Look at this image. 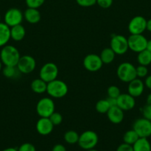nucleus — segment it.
<instances>
[{"label":"nucleus","mask_w":151,"mask_h":151,"mask_svg":"<svg viewBox=\"0 0 151 151\" xmlns=\"http://www.w3.org/2000/svg\"><path fill=\"white\" fill-rule=\"evenodd\" d=\"M20 57L18 49L13 45L4 46L0 52V60L4 66H16Z\"/></svg>","instance_id":"f257e3e1"},{"label":"nucleus","mask_w":151,"mask_h":151,"mask_svg":"<svg viewBox=\"0 0 151 151\" xmlns=\"http://www.w3.org/2000/svg\"><path fill=\"white\" fill-rule=\"evenodd\" d=\"M46 92L53 98H62L68 94V86L64 81L56 79L47 83Z\"/></svg>","instance_id":"f03ea898"},{"label":"nucleus","mask_w":151,"mask_h":151,"mask_svg":"<svg viewBox=\"0 0 151 151\" xmlns=\"http://www.w3.org/2000/svg\"><path fill=\"white\" fill-rule=\"evenodd\" d=\"M116 74L120 81L127 83L137 78L136 67L130 62H124L119 64L117 68Z\"/></svg>","instance_id":"7ed1b4c3"},{"label":"nucleus","mask_w":151,"mask_h":151,"mask_svg":"<svg viewBox=\"0 0 151 151\" xmlns=\"http://www.w3.org/2000/svg\"><path fill=\"white\" fill-rule=\"evenodd\" d=\"M99 142V137L93 131H84L79 135L78 144L81 148L89 150L93 149Z\"/></svg>","instance_id":"20e7f679"},{"label":"nucleus","mask_w":151,"mask_h":151,"mask_svg":"<svg viewBox=\"0 0 151 151\" xmlns=\"http://www.w3.org/2000/svg\"><path fill=\"white\" fill-rule=\"evenodd\" d=\"M36 110L40 117H49L55 111L54 101L50 97H43L37 103Z\"/></svg>","instance_id":"39448f33"},{"label":"nucleus","mask_w":151,"mask_h":151,"mask_svg":"<svg viewBox=\"0 0 151 151\" xmlns=\"http://www.w3.org/2000/svg\"><path fill=\"white\" fill-rule=\"evenodd\" d=\"M58 75H59V68L56 63L52 62L44 63L39 71V78L45 81L47 83L57 79Z\"/></svg>","instance_id":"423d86ee"},{"label":"nucleus","mask_w":151,"mask_h":151,"mask_svg":"<svg viewBox=\"0 0 151 151\" xmlns=\"http://www.w3.org/2000/svg\"><path fill=\"white\" fill-rule=\"evenodd\" d=\"M129 50L134 52H140L146 50L147 39L142 34H130L127 38Z\"/></svg>","instance_id":"0eeeda50"},{"label":"nucleus","mask_w":151,"mask_h":151,"mask_svg":"<svg viewBox=\"0 0 151 151\" xmlns=\"http://www.w3.org/2000/svg\"><path fill=\"white\" fill-rule=\"evenodd\" d=\"M110 48L113 50L115 55H124L128 51L127 38L121 35H113L110 40Z\"/></svg>","instance_id":"6e6552de"},{"label":"nucleus","mask_w":151,"mask_h":151,"mask_svg":"<svg viewBox=\"0 0 151 151\" xmlns=\"http://www.w3.org/2000/svg\"><path fill=\"white\" fill-rule=\"evenodd\" d=\"M133 129L140 138H148L151 136V121L144 117L137 119L133 122Z\"/></svg>","instance_id":"1a4fd4ad"},{"label":"nucleus","mask_w":151,"mask_h":151,"mask_svg":"<svg viewBox=\"0 0 151 151\" xmlns=\"http://www.w3.org/2000/svg\"><path fill=\"white\" fill-rule=\"evenodd\" d=\"M23 19L24 14L21 10L16 7H12L6 11L4 17V23H5L10 27H12L16 25L21 24Z\"/></svg>","instance_id":"9d476101"},{"label":"nucleus","mask_w":151,"mask_h":151,"mask_svg":"<svg viewBox=\"0 0 151 151\" xmlns=\"http://www.w3.org/2000/svg\"><path fill=\"white\" fill-rule=\"evenodd\" d=\"M16 67L19 69L20 73L30 74L35 70L36 67V62L33 57L25 55L21 56L16 65Z\"/></svg>","instance_id":"9b49d317"},{"label":"nucleus","mask_w":151,"mask_h":151,"mask_svg":"<svg viewBox=\"0 0 151 151\" xmlns=\"http://www.w3.org/2000/svg\"><path fill=\"white\" fill-rule=\"evenodd\" d=\"M103 64L100 56L96 54H88L83 60L84 67L86 70L91 72H96L100 70Z\"/></svg>","instance_id":"f8f14e48"},{"label":"nucleus","mask_w":151,"mask_h":151,"mask_svg":"<svg viewBox=\"0 0 151 151\" xmlns=\"http://www.w3.org/2000/svg\"><path fill=\"white\" fill-rule=\"evenodd\" d=\"M147 29V20L142 16H136L130 21L128 30L130 34H142Z\"/></svg>","instance_id":"ddd939ff"},{"label":"nucleus","mask_w":151,"mask_h":151,"mask_svg":"<svg viewBox=\"0 0 151 151\" xmlns=\"http://www.w3.org/2000/svg\"><path fill=\"white\" fill-rule=\"evenodd\" d=\"M136 106L135 97L129 94L128 93L121 94L117 98V106L124 111H130Z\"/></svg>","instance_id":"4468645a"},{"label":"nucleus","mask_w":151,"mask_h":151,"mask_svg":"<svg viewBox=\"0 0 151 151\" xmlns=\"http://www.w3.org/2000/svg\"><path fill=\"white\" fill-rule=\"evenodd\" d=\"M53 124L49 117H40L36 125V131L41 136H47L51 134L53 130Z\"/></svg>","instance_id":"2eb2a0df"},{"label":"nucleus","mask_w":151,"mask_h":151,"mask_svg":"<svg viewBox=\"0 0 151 151\" xmlns=\"http://www.w3.org/2000/svg\"><path fill=\"white\" fill-rule=\"evenodd\" d=\"M144 87L145 86L143 81L140 78H136L132 81H130V83H128L127 93L135 98L140 97L143 94Z\"/></svg>","instance_id":"dca6fc26"},{"label":"nucleus","mask_w":151,"mask_h":151,"mask_svg":"<svg viewBox=\"0 0 151 151\" xmlns=\"http://www.w3.org/2000/svg\"><path fill=\"white\" fill-rule=\"evenodd\" d=\"M107 116L110 122L113 124H120L124 119V111L117 106H113L110 108L107 112Z\"/></svg>","instance_id":"f3484780"},{"label":"nucleus","mask_w":151,"mask_h":151,"mask_svg":"<svg viewBox=\"0 0 151 151\" xmlns=\"http://www.w3.org/2000/svg\"><path fill=\"white\" fill-rule=\"evenodd\" d=\"M24 18L30 24H35L38 23L41 20V13L36 8L28 7L24 12Z\"/></svg>","instance_id":"a211bd4d"},{"label":"nucleus","mask_w":151,"mask_h":151,"mask_svg":"<svg viewBox=\"0 0 151 151\" xmlns=\"http://www.w3.org/2000/svg\"><path fill=\"white\" fill-rule=\"evenodd\" d=\"M25 34H26V30L22 24L10 27V38L13 41H22L25 38Z\"/></svg>","instance_id":"6ab92c4d"},{"label":"nucleus","mask_w":151,"mask_h":151,"mask_svg":"<svg viewBox=\"0 0 151 151\" xmlns=\"http://www.w3.org/2000/svg\"><path fill=\"white\" fill-rule=\"evenodd\" d=\"M10 40V27L5 23L0 22V47L7 45Z\"/></svg>","instance_id":"aec40b11"},{"label":"nucleus","mask_w":151,"mask_h":151,"mask_svg":"<svg viewBox=\"0 0 151 151\" xmlns=\"http://www.w3.org/2000/svg\"><path fill=\"white\" fill-rule=\"evenodd\" d=\"M47 83L41 78H36L31 82L30 88L34 93L43 94L47 91Z\"/></svg>","instance_id":"412c9836"},{"label":"nucleus","mask_w":151,"mask_h":151,"mask_svg":"<svg viewBox=\"0 0 151 151\" xmlns=\"http://www.w3.org/2000/svg\"><path fill=\"white\" fill-rule=\"evenodd\" d=\"M132 146L134 151H151V145L147 138H139Z\"/></svg>","instance_id":"4be33fe9"},{"label":"nucleus","mask_w":151,"mask_h":151,"mask_svg":"<svg viewBox=\"0 0 151 151\" xmlns=\"http://www.w3.org/2000/svg\"><path fill=\"white\" fill-rule=\"evenodd\" d=\"M100 58L102 59L104 64H110L114 60L115 57V53L113 50L109 47V48H105L101 52Z\"/></svg>","instance_id":"5701e85b"},{"label":"nucleus","mask_w":151,"mask_h":151,"mask_svg":"<svg viewBox=\"0 0 151 151\" xmlns=\"http://www.w3.org/2000/svg\"><path fill=\"white\" fill-rule=\"evenodd\" d=\"M137 61L139 65L149 66L151 63V52L148 50H144L138 53Z\"/></svg>","instance_id":"b1692460"},{"label":"nucleus","mask_w":151,"mask_h":151,"mask_svg":"<svg viewBox=\"0 0 151 151\" xmlns=\"http://www.w3.org/2000/svg\"><path fill=\"white\" fill-rule=\"evenodd\" d=\"M139 138L140 137L136 134V131L133 129H132L129 130V131H126L124 133V136H123V141H124V143L133 145Z\"/></svg>","instance_id":"393cba45"},{"label":"nucleus","mask_w":151,"mask_h":151,"mask_svg":"<svg viewBox=\"0 0 151 151\" xmlns=\"http://www.w3.org/2000/svg\"><path fill=\"white\" fill-rule=\"evenodd\" d=\"M79 135L78 133L75 131H68L64 134V139L68 144L74 145L78 143Z\"/></svg>","instance_id":"a878e982"},{"label":"nucleus","mask_w":151,"mask_h":151,"mask_svg":"<svg viewBox=\"0 0 151 151\" xmlns=\"http://www.w3.org/2000/svg\"><path fill=\"white\" fill-rule=\"evenodd\" d=\"M1 71H2L3 75L7 78H16V75L20 73L16 66H4Z\"/></svg>","instance_id":"bb28decb"},{"label":"nucleus","mask_w":151,"mask_h":151,"mask_svg":"<svg viewBox=\"0 0 151 151\" xmlns=\"http://www.w3.org/2000/svg\"><path fill=\"white\" fill-rule=\"evenodd\" d=\"M110 108L107 99H102L99 100L96 104V110L99 114H107Z\"/></svg>","instance_id":"cd10ccee"},{"label":"nucleus","mask_w":151,"mask_h":151,"mask_svg":"<svg viewBox=\"0 0 151 151\" xmlns=\"http://www.w3.org/2000/svg\"><path fill=\"white\" fill-rule=\"evenodd\" d=\"M49 119L51 121L52 123L53 124V125H59L63 121V117H62V115L59 112L54 111L50 116H49Z\"/></svg>","instance_id":"c85d7f7f"},{"label":"nucleus","mask_w":151,"mask_h":151,"mask_svg":"<svg viewBox=\"0 0 151 151\" xmlns=\"http://www.w3.org/2000/svg\"><path fill=\"white\" fill-rule=\"evenodd\" d=\"M121 94V91L119 88L116 86H110L107 88V95L109 97L118 98V96Z\"/></svg>","instance_id":"c756f323"},{"label":"nucleus","mask_w":151,"mask_h":151,"mask_svg":"<svg viewBox=\"0 0 151 151\" xmlns=\"http://www.w3.org/2000/svg\"><path fill=\"white\" fill-rule=\"evenodd\" d=\"M136 76L139 78H146L147 75H148V69L147 66H142V65H139L137 67H136Z\"/></svg>","instance_id":"7c9ffc66"},{"label":"nucleus","mask_w":151,"mask_h":151,"mask_svg":"<svg viewBox=\"0 0 151 151\" xmlns=\"http://www.w3.org/2000/svg\"><path fill=\"white\" fill-rule=\"evenodd\" d=\"M45 0H25V4L28 7L31 8H39L44 4Z\"/></svg>","instance_id":"2f4dec72"},{"label":"nucleus","mask_w":151,"mask_h":151,"mask_svg":"<svg viewBox=\"0 0 151 151\" xmlns=\"http://www.w3.org/2000/svg\"><path fill=\"white\" fill-rule=\"evenodd\" d=\"M77 4L83 7H92L96 4V0H76Z\"/></svg>","instance_id":"473e14b6"},{"label":"nucleus","mask_w":151,"mask_h":151,"mask_svg":"<svg viewBox=\"0 0 151 151\" xmlns=\"http://www.w3.org/2000/svg\"><path fill=\"white\" fill-rule=\"evenodd\" d=\"M143 117L151 121V104H146L142 110Z\"/></svg>","instance_id":"72a5a7b5"},{"label":"nucleus","mask_w":151,"mask_h":151,"mask_svg":"<svg viewBox=\"0 0 151 151\" xmlns=\"http://www.w3.org/2000/svg\"><path fill=\"white\" fill-rule=\"evenodd\" d=\"M18 151H36V150L33 145L29 142H26L21 145L20 147L18 148Z\"/></svg>","instance_id":"f704fd0d"},{"label":"nucleus","mask_w":151,"mask_h":151,"mask_svg":"<svg viewBox=\"0 0 151 151\" xmlns=\"http://www.w3.org/2000/svg\"><path fill=\"white\" fill-rule=\"evenodd\" d=\"M113 0H96V4L102 8L107 9L111 7Z\"/></svg>","instance_id":"c9c22d12"},{"label":"nucleus","mask_w":151,"mask_h":151,"mask_svg":"<svg viewBox=\"0 0 151 151\" xmlns=\"http://www.w3.org/2000/svg\"><path fill=\"white\" fill-rule=\"evenodd\" d=\"M116 151H134L133 150V146L130 145L122 143L117 147Z\"/></svg>","instance_id":"e433bc0d"},{"label":"nucleus","mask_w":151,"mask_h":151,"mask_svg":"<svg viewBox=\"0 0 151 151\" xmlns=\"http://www.w3.org/2000/svg\"><path fill=\"white\" fill-rule=\"evenodd\" d=\"M52 151H67L66 147L62 144H56L52 148Z\"/></svg>","instance_id":"4c0bfd02"},{"label":"nucleus","mask_w":151,"mask_h":151,"mask_svg":"<svg viewBox=\"0 0 151 151\" xmlns=\"http://www.w3.org/2000/svg\"><path fill=\"white\" fill-rule=\"evenodd\" d=\"M144 83L145 87H147V88L151 90V75L146 77Z\"/></svg>","instance_id":"58836bf2"},{"label":"nucleus","mask_w":151,"mask_h":151,"mask_svg":"<svg viewBox=\"0 0 151 151\" xmlns=\"http://www.w3.org/2000/svg\"><path fill=\"white\" fill-rule=\"evenodd\" d=\"M108 103H109L110 107H113V106H117V98H113V97H108L107 98Z\"/></svg>","instance_id":"ea45409f"},{"label":"nucleus","mask_w":151,"mask_h":151,"mask_svg":"<svg viewBox=\"0 0 151 151\" xmlns=\"http://www.w3.org/2000/svg\"><path fill=\"white\" fill-rule=\"evenodd\" d=\"M147 30L151 32V19L147 21Z\"/></svg>","instance_id":"a19ab883"},{"label":"nucleus","mask_w":151,"mask_h":151,"mask_svg":"<svg viewBox=\"0 0 151 151\" xmlns=\"http://www.w3.org/2000/svg\"><path fill=\"white\" fill-rule=\"evenodd\" d=\"M146 50H148V51L150 52H151V39L147 40V43Z\"/></svg>","instance_id":"79ce46f5"},{"label":"nucleus","mask_w":151,"mask_h":151,"mask_svg":"<svg viewBox=\"0 0 151 151\" xmlns=\"http://www.w3.org/2000/svg\"><path fill=\"white\" fill-rule=\"evenodd\" d=\"M2 151H18V149L14 148V147H7V148L4 149Z\"/></svg>","instance_id":"37998d69"},{"label":"nucleus","mask_w":151,"mask_h":151,"mask_svg":"<svg viewBox=\"0 0 151 151\" xmlns=\"http://www.w3.org/2000/svg\"><path fill=\"white\" fill-rule=\"evenodd\" d=\"M147 104H151V94H148L147 97Z\"/></svg>","instance_id":"c03bdc74"},{"label":"nucleus","mask_w":151,"mask_h":151,"mask_svg":"<svg viewBox=\"0 0 151 151\" xmlns=\"http://www.w3.org/2000/svg\"><path fill=\"white\" fill-rule=\"evenodd\" d=\"M2 70V63H1V60H0V72Z\"/></svg>","instance_id":"a18cd8bd"},{"label":"nucleus","mask_w":151,"mask_h":151,"mask_svg":"<svg viewBox=\"0 0 151 151\" xmlns=\"http://www.w3.org/2000/svg\"><path fill=\"white\" fill-rule=\"evenodd\" d=\"M87 151H99V150H95V149L93 148V149H91V150H87Z\"/></svg>","instance_id":"49530a36"},{"label":"nucleus","mask_w":151,"mask_h":151,"mask_svg":"<svg viewBox=\"0 0 151 151\" xmlns=\"http://www.w3.org/2000/svg\"><path fill=\"white\" fill-rule=\"evenodd\" d=\"M1 15H0V22H1Z\"/></svg>","instance_id":"de8ad7c7"}]
</instances>
